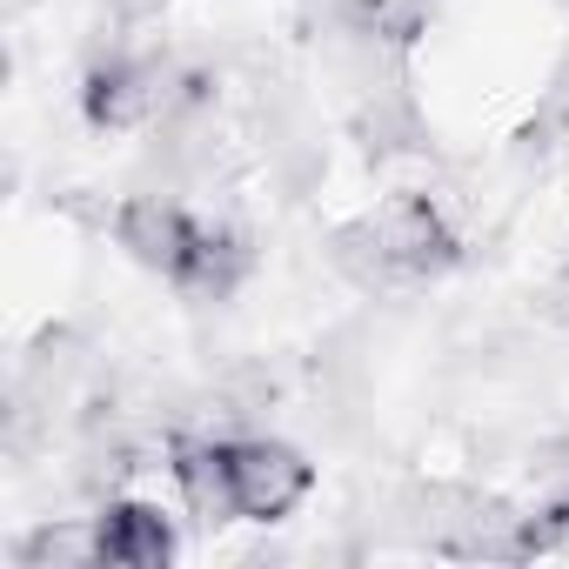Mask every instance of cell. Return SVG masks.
<instances>
[{
    "label": "cell",
    "mask_w": 569,
    "mask_h": 569,
    "mask_svg": "<svg viewBox=\"0 0 569 569\" xmlns=\"http://www.w3.org/2000/svg\"><path fill=\"white\" fill-rule=\"evenodd\" d=\"M21 569H94V516L88 522H41L14 542Z\"/></svg>",
    "instance_id": "9c48e42d"
},
{
    "label": "cell",
    "mask_w": 569,
    "mask_h": 569,
    "mask_svg": "<svg viewBox=\"0 0 569 569\" xmlns=\"http://www.w3.org/2000/svg\"><path fill=\"white\" fill-rule=\"evenodd\" d=\"M94 562L101 569H168L174 562V522L141 496H114L94 516Z\"/></svg>",
    "instance_id": "277c9868"
},
{
    "label": "cell",
    "mask_w": 569,
    "mask_h": 569,
    "mask_svg": "<svg viewBox=\"0 0 569 569\" xmlns=\"http://www.w3.org/2000/svg\"><path fill=\"white\" fill-rule=\"evenodd\" d=\"M336 261L362 289H396V281H442L462 261V234L429 194H389L376 214L336 234Z\"/></svg>",
    "instance_id": "6da1fadb"
},
{
    "label": "cell",
    "mask_w": 569,
    "mask_h": 569,
    "mask_svg": "<svg viewBox=\"0 0 569 569\" xmlns=\"http://www.w3.org/2000/svg\"><path fill=\"white\" fill-rule=\"evenodd\" d=\"M248 268H254L248 234L228 228V221H201V228H194V248H188V261H181L174 281H181L188 296H201V302H228V296L241 289Z\"/></svg>",
    "instance_id": "52a82bcc"
},
{
    "label": "cell",
    "mask_w": 569,
    "mask_h": 569,
    "mask_svg": "<svg viewBox=\"0 0 569 569\" xmlns=\"http://www.w3.org/2000/svg\"><path fill=\"white\" fill-rule=\"evenodd\" d=\"M154 108H168V68L148 61V54H108L81 81V114L108 134H128V128L154 121Z\"/></svg>",
    "instance_id": "3957f363"
},
{
    "label": "cell",
    "mask_w": 569,
    "mask_h": 569,
    "mask_svg": "<svg viewBox=\"0 0 569 569\" xmlns=\"http://www.w3.org/2000/svg\"><path fill=\"white\" fill-rule=\"evenodd\" d=\"M0 8H8V14H28V8H34V0H0Z\"/></svg>",
    "instance_id": "8fae6325"
},
{
    "label": "cell",
    "mask_w": 569,
    "mask_h": 569,
    "mask_svg": "<svg viewBox=\"0 0 569 569\" xmlns=\"http://www.w3.org/2000/svg\"><path fill=\"white\" fill-rule=\"evenodd\" d=\"M194 214L188 208H174V201H161V194H128L121 208H114V241L141 261V268H154V274H181V261H188V248H194Z\"/></svg>",
    "instance_id": "5b68a950"
},
{
    "label": "cell",
    "mask_w": 569,
    "mask_h": 569,
    "mask_svg": "<svg viewBox=\"0 0 569 569\" xmlns=\"http://www.w3.org/2000/svg\"><path fill=\"white\" fill-rule=\"evenodd\" d=\"M316 489V469L302 449L274 436H241L234 442V509L241 522H289Z\"/></svg>",
    "instance_id": "7a4b0ae2"
},
{
    "label": "cell",
    "mask_w": 569,
    "mask_h": 569,
    "mask_svg": "<svg viewBox=\"0 0 569 569\" xmlns=\"http://www.w3.org/2000/svg\"><path fill=\"white\" fill-rule=\"evenodd\" d=\"M101 8H108L121 28H134V21H154V14L168 8V0H101Z\"/></svg>",
    "instance_id": "30bf717a"
},
{
    "label": "cell",
    "mask_w": 569,
    "mask_h": 569,
    "mask_svg": "<svg viewBox=\"0 0 569 569\" xmlns=\"http://www.w3.org/2000/svg\"><path fill=\"white\" fill-rule=\"evenodd\" d=\"M168 456H174L168 462L174 489H181V502H188V516L201 529H221V522L241 516L234 509V442H221V436H181Z\"/></svg>",
    "instance_id": "8992f818"
},
{
    "label": "cell",
    "mask_w": 569,
    "mask_h": 569,
    "mask_svg": "<svg viewBox=\"0 0 569 569\" xmlns=\"http://www.w3.org/2000/svg\"><path fill=\"white\" fill-rule=\"evenodd\" d=\"M336 14L349 34H362L376 48H409L429 28V0H336Z\"/></svg>",
    "instance_id": "ba28073f"
}]
</instances>
